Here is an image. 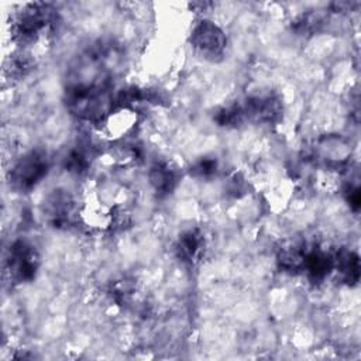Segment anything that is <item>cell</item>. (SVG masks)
I'll list each match as a JSON object with an SVG mask.
<instances>
[{"label": "cell", "mask_w": 361, "mask_h": 361, "mask_svg": "<svg viewBox=\"0 0 361 361\" xmlns=\"http://www.w3.org/2000/svg\"><path fill=\"white\" fill-rule=\"evenodd\" d=\"M48 161L45 154L31 151L20 158L10 172V182L16 189L27 190L35 186L47 173Z\"/></svg>", "instance_id": "6da1fadb"}, {"label": "cell", "mask_w": 361, "mask_h": 361, "mask_svg": "<svg viewBox=\"0 0 361 361\" xmlns=\"http://www.w3.org/2000/svg\"><path fill=\"white\" fill-rule=\"evenodd\" d=\"M38 267V255L32 245L25 241H16L7 258L10 278L16 282H25L34 278Z\"/></svg>", "instance_id": "7a4b0ae2"}, {"label": "cell", "mask_w": 361, "mask_h": 361, "mask_svg": "<svg viewBox=\"0 0 361 361\" xmlns=\"http://www.w3.org/2000/svg\"><path fill=\"white\" fill-rule=\"evenodd\" d=\"M193 47L204 56H219L224 51V32L212 21H200L192 32Z\"/></svg>", "instance_id": "3957f363"}, {"label": "cell", "mask_w": 361, "mask_h": 361, "mask_svg": "<svg viewBox=\"0 0 361 361\" xmlns=\"http://www.w3.org/2000/svg\"><path fill=\"white\" fill-rule=\"evenodd\" d=\"M73 203L75 202L69 193H66L65 190H55L47 197L44 204V212L48 220L55 227L68 226L72 221L73 216L79 214L75 212Z\"/></svg>", "instance_id": "277c9868"}, {"label": "cell", "mask_w": 361, "mask_h": 361, "mask_svg": "<svg viewBox=\"0 0 361 361\" xmlns=\"http://www.w3.org/2000/svg\"><path fill=\"white\" fill-rule=\"evenodd\" d=\"M333 269H336L345 282H357L360 275L358 257L348 250L337 251L336 255H333Z\"/></svg>", "instance_id": "5b68a950"}, {"label": "cell", "mask_w": 361, "mask_h": 361, "mask_svg": "<svg viewBox=\"0 0 361 361\" xmlns=\"http://www.w3.org/2000/svg\"><path fill=\"white\" fill-rule=\"evenodd\" d=\"M149 182L152 188L159 193H168L172 190L176 182L175 171L166 162L155 164L149 171Z\"/></svg>", "instance_id": "8992f818"}, {"label": "cell", "mask_w": 361, "mask_h": 361, "mask_svg": "<svg viewBox=\"0 0 361 361\" xmlns=\"http://www.w3.org/2000/svg\"><path fill=\"white\" fill-rule=\"evenodd\" d=\"M179 255L188 261L196 259L202 250H203V235L197 230L186 231L180 238L178 244Z\"/></svg>", "instance_id": "52a82bcc"}, {"label": "cell", "mask_w": 361, "mask_h": 361, "mask_svg": "<svg viewBox=\"0 0 361 361\" xmlns=\"http://www.w3.org/2000/svg\"><path fill=\"white\" fill-rule=\"evenodd\" d=\"M216 168H217V164H216V159L213 158H203L200 159L196 166H195V172L200 176H209L212 175L213 172H216Z\"/></svg>", "instance_id": "ba28073f"}]
</instances>
